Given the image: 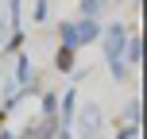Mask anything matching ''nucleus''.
Masks as SVG:
<instances>
[{
    "mask_svg": "<svg viewBox=\"0 0 147 139\" xmlns=\"http://www.w3.org/2000/svg\"><path fill=\"white\" fill-rule=\"evenodd\" d=\"M97 124H101V112H97V108H85V112H81V135L93 139L97 135Z\"/></svg>",
    "mask_w": 147,
    "mask_h": 139,
    "instance_id": "f257e3e1",
    "label": "nucleus"
}]
</instances>
